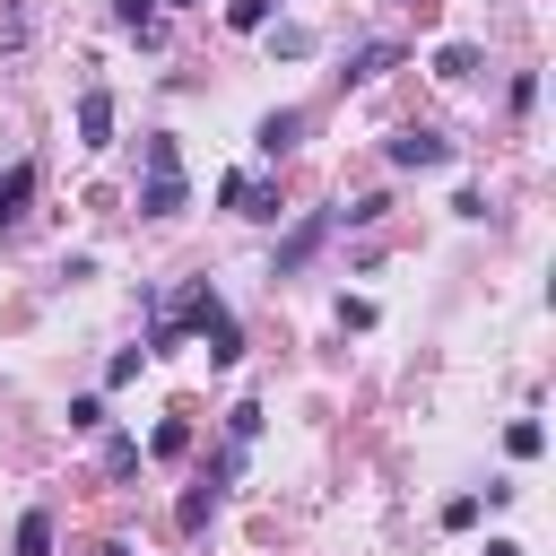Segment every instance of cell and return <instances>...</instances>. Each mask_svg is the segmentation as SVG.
<instances>
[{
  "instance_id": "obj_1",
  "label": "cell",
  "mask_w": 556,
  "mask_h": 556,
  "mask_svg": "<svg viewBox=\"0 0 556 556\" xmlns=\"http://www.w3.org/2000/svg\"><path fill=\"white\" fill-rule=\"evenodd\" d=\"M139 165H148V182H139V217H182V208H191V182H182V148H174V130H148Z\"/></svg>"
},
{
  "instance_id": "obj_2",
  "label": "cell",
  "mask_w": 556,
  "mask_h": 556,
  "mask_svg": "<svg viewBox=\"0 0 556 556\" xmlns=\"http://www.w3.org/2000/svg\"><path fill=\"white\" fill-rule=\"evenodd\" d=\"M165 321H174V330H200V339H208V365H235V356H243V330H235V313L217 304V287H208V278H191V287H182V304H174Z\"/></svg>"
},
{
  "instance_id": "obj_3",
  "label": "cell",
  "mask_w": 556,
  "mask_h": 556,
  "mask_svg": "<svg viewBox=\"0 0 556 556\" xmlns=\"http://www.w3.org/2000/svg\"><path fill=\"white\" fill-rule=\"evenodd\" d=\"M330 226H339V208H304L295 226H287V243H278V261H269V278H295L321 243H330Z\"/></svg>"
},
{
  "instance_id": "obj_4",
  "label": "cell",
  "mask_w": 556,
  "mask_h": 556,
  "mask_svg": "<svg viewBox=\"0 0 556 556\" xmlns=\"http://www.w3.org/2000/svg\"><path fill=\"white\" fill-rule=\"evenodd\" d=\"M391 165L400 174H434V165H452V139L426 130V122H408V130H391Z\"/></svg>"
},
{
  "instance_id": "obj_5",
  "label": "cell",
  "mask_w": 556,
  "mask_h": 556,
  "mask_svg": "<svg viewBox=\"0 0 556 556\" xmlns=\"http://www.w3.org/2000/svg\"><path fill=\"white\" fill-rule=\"evenodd\" d=\"M217 208H235V217H278V182H261V174H226V182H217Z\"/></svg>"
},
{
  "instance_id": "obj_6",
  "label": "cell",
  "mask_w": 556,
  "mask_h": 556,
  "mask_svg": "<svg viewBox=\"0 0 556 556\" xmlns=\"http://www.w3.org/2000/svg\"><path fill=\"white\" fill-rule=\"evenodd\" d=\"M78 148H87V156L113 148V87H87V96H78Z\"/></svg>"
},
{
  "instance_id": "obj_7",
  "label": "cell",
  "mask_w": 556,
  "mask_h": 556,
  "mask_svg": "<svg viewBox=\"0 0 556 556\" xmlns=\"http://www.w3.org/2000/svg\"><path fill=\"white\" fill-rule=\"evenodd\" d=\"M295 139H304V113H295V104H278V113H261V130H252V148H261V156H287Z\"/></svg>"
},
{
  "instance_id": "obj_8",
  "label": "cell",
  "mask_w": 556,
  "mask_h": 556,
  "mask_svg": "<svg viewBox=\"0 0 556 556\" xmlns=\"http://www.w3.org/2000/svg\"><path fill=\"white\" fill-rule=\"evenodd\" d=\"M26 200H35V165L17 156V165L0 174V235H9V226H26Z\"/></svg>"
},
{
  "instance_id": "obj_9",
  "label": "cell",
  "mask_w": 556,
  "mask_h": 556,
  "mask_svg": "<svg viewBox=\"0 0 556 556\" xmlns=\"http://www.w3.org/2000/svg\"><path fill=\"white\" fill-rule=\"evenodd\" d=\"M391 61H400V43H391V35H382V43H356V52H348V70H339V87H365V78H382Z\"/></svg>"
},
{
  "instance_id": "obj_10",
  "label": "cell",
  "mask_w": 556,
  "mask_h": 556,
  "mask_svg": "<svg viewBox=\"0 0 556 556\" xmlns=\"http://www.w3.org/2000/svg\"><path fill=\"white\" fill-rule=\"evenodd\" d=\"M17 556H52V513H43V504L17 513Z\"/></svg>"
},
{
  "instance_id": "obj_11",
  "label": "cell",
  "mask_w": 556,
  "mask_h": 556,
  "mask_svg": "<svg viewBox=\"0 0 556 556\" xmlns=\"http://www.w3.org/2000/svg\"><path fill=\"white\" fill-rule=\"evenodd\" d=\"M434 78H443V87L478 78V43H443V52H434Z\"/></svg>"
},
{
  "instance_id": "obj_12",
  "label": "cell",
  "mask_w": 556,
  "mask_h": 556,
  "mask_svg": "<svg viewBox=\"0 0 556 556\" xmlns=\"http://www.w3.org/2000/svg\"><path fill=\"white\" fill-rule=\"evenodd\" d=\"M148 452H156V460H182V452H191V417H165V426L148 434Z\"/></svg>"
},
{
  "instance_id": "obj_13",
  "label": "cell",
  "mask_w": 556,
  "mask_h": 556,
  "mask_svg": "<svg viewBox=\"0 0 556 556\" xmlns=\"http://www.w3.org/2000/svg\"><path fill=\"white\" fill-rule=\"evenodd\" d=\"M504 452H513V460H539V452H547L539 417H513V426H504Z\"/></svg>"
},
{
  "instance_id": "obj_14",
  "label": "cell",
  "mask_w": 556,
  "mask_h": 556,
  "mask_svg": "<svg viewBox=\"0 0 556 556\" xmlns=\"http://www.w3.org/2000/svg\"><path fill=\"white\" fill-rule=\"evenodd\" d=\"M269 52H278V61H304V52H313V26H269Z\"/></svg>"
},
{
  "instance_id": "obj_15",
  "label": "cell",
  "mask_w": 556,
  "mask_h": 556,
  "mask_svg": "<svg viewBox=\"0 0 556 556\" xmlns=\"http://www.w3.org/2000/svg\"><path fill=\"white\" fill-rule=\"evenodd\" d=\"M139 469V443L130 434H104V478H130Z\"/></svg>"
},
{
  "instance_id": "obj_16",
  "label": "cell",
  "mask_w": 556,
  "mask_h": 556,
  "mask_svg": "<svg viewBox=\"0 0 556 556\" xmlns=\"http://www.w3.org/2000/svg\"><path fill=\"white\" fill-rule=\"evenodd\" d=\"M269 9H278V0H235V9H226V26H235V35H261V26H269Z\"/></svg>"
},
{
  "instance_id": "obj_17",
  "label": "cell",
  "mask_w": 556,
  "mask_h": 556,
  "mask_svg": "<svg viewBox=\"0 0 556 556\" xmlns=\"http://www.w3.org/2000/svg\"><path fill=\"white\" fill-rule=\"evenodd\" d=\"M382 208H391V200H382V191H356V200H348V208H339V226H374V217H382Z\"/></svg>"
},
{
  "instance_id": "obj_18",
  "label": "cell",
  "mask_w": 556,
  "mask_h": 556,
  "mask_svg": "<svg viewBox=\"0 0 556 556\" xmlns=\"http://www.w3.org/2000/svg\"><path fill=\"white\" fill-rule=\"evenodd\" d=\"M70 426H78V434H96V426H104V400H96V391H78V400H70Z\"/></svg>"
},
{
  "instance_id": "obj_19",
  "label": "cell",
  "mask_w": 556,
  "mask_h": 556,
  "mask_svg": "<svg viewBox=\"0 0 556 556\" xmlns=\"http://www.w3.org/2000/svg\"><path fill=\"white\" fill-rule=\"evenodd\" d=\"M208 504H217V486H208V478H200V486H191V495H182V530H200V521H208Z\"/></svg>"
},
{
  "instance_id": "obj_20",
  "label": "cell",
  "mask_w": 556,
  "mask_h": 556,
  "mask_svg": "<svg viewBox=\"0 0 556 556\" xmlns=\"http://www.w3.org/2000/svg\"><path fill=\"white\" fill-rule=\"evenodd\" d=\"M339 330H374V304L365 295H339Z\"/></svg>"
},
{
  "instance_id": "obj_21",
  "label": "cell",
  "mask_w": 556,
  "mask_h": 556,
  "mask_svg": "<svg viewBox=\"0 0 556 556\" xmlns=\"http://www.w3.org/2000/svg\"><path fill=\"white\" fill-rule=\"evenodd\" d=\"M226 434H235V443H252V434H261V408H252V400H243V408H226Z\"/></svg>"
},
{
  "instance_id": "obj_22",
  "label": "cell",
  "mask_w": 556,
  "mask_h": 556,
  "mask_svg": "<svg viewBox=\"0 0 556 556\" xmlns=\"http://www.w3.org/2000/svg\"><path fill=\"white\" fill-rule=\"evenodd\" d=\"M113 17H122V26H130V35H139V26H148V17H156V0H113Z\"/></svg>"
},
{
  "instance_id": "obj_23",
  "label": "cell",
  "mask_w": 556,
  "mask_h": 556,
  "mask_svg": "<svg viewBox=\"0 0 556 556\" xmlns=\"http://www.w3.org/2000/svg\"><path fill=\"white\" fill-rule=\"evenodd\" d=\"M486 556H521V547H513V539H486Z\"/></svg>"
},
{
  "instance_id": "obj_24",
  "label": "cell",
  "mask_w": 556,
  "mask_h": 556,
  "mask_svg": "<svg viewBox=\"0 0 556 556\" xmlns=\"http://www.w3.org/2000/svg\"><path fill=\"white\" fill-rule=\"evenodd\" d=\"M165 9H191V0H165Z\"/></svg>"
},
{
  "instance_id": "obj_25",
  "label": "cell",
  "mask_w": 556,
  "mask_h": 556,
  "mask_svg": "<svg viewBox=\"0 0 556 556\" xmlns=\"http://www.w3.org/2000/svg\"><path fill=\"white\" fill-rule=\"evenodd\" d=\"M104 556H130V547H104Z\"/></svg>"
}]
</instances>
